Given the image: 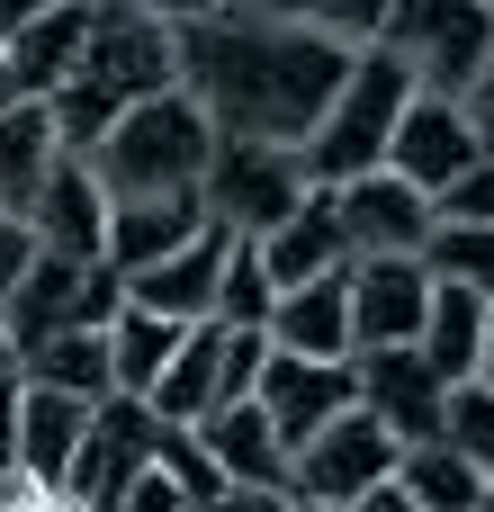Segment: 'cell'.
Wrapping results in <instances>:
<instances>
[{
  "mask_svg": "<svg viewBox=\"0 0 494 512\" xmlns=\"http://www.w3.org/2000/svg\"><path fill=\"white\" fill-rule=\"evenodd\" d=\"M180 54V90L198 99V117L234 144H279L306 153V135L324 126V108L351 81V54L315 27H261L234 9H207L189 27H171Z\"/></svg>",
  "mask_w": 494,
  "mask_h": 512,
  "instance_id": "1",
  "label": "cell"
},
{
  "mask_svg": "<svg viewBox=\"0 0 494 512\" xmlns=\"http://www.w3.org/2000/svg\"><path fill=\"white\" fill-rule=\"evenodd\" d=\"M216 153V126L198 117L189 90L135 99L117 117V135L90 153V180L108 189V207H144V198H198V171Z\"/></svg>",
  "mask_w": 494,
  "mask_h": 512,
  "instance_id": "2",
  "label": "cell"
},
{
  "mask_svg": "<svg viewBox=\"0 0 494 512\" xmlns=\"http://www.w3.org/2000/svg\"><path fill=\"white\" fill-rule=\"evenodd\" d=\"M405 99H414V72H405L387 45H360V54H351L342 99L324 108V126H315V135H306V153H297L306 189H351V180L387 171V144H396Z\"/></svg>",
  "mask_w": 494,
  "mask_h": 512,
  "instance_id": "3",
  "label": "cell"
},
{
  "mask_svg": "<svg viewBox=\"0 0 494 512\" xmlns=\"http://www.w3.org/2000/svg\"><path fill=\"white\" fill-rule=\"evenodd\" d=\"M423 99H468V81L494 72V0H396L378 36Z\"/></svg>",
  "mask_w": 494,
  "mask_h": 512,
  "instance_id": "4",
  "label": "cell"
},
{
  "mask_svg": "<svg viewBox=\"0 0 494 512\" xmlns=\"http://www.w3.org/2000/svg\"><path fill=\"white\" fill-rule=\"evenodd\" d=\"M198 207H207L216 234L261 243V234H279V225L306 207V171H297V153H279V144H234V135H216V153H207V171H198Z\"/></svg>",
  "mask_w": 494,
  "mask_h": 512,
  "instance_id": "5",
  "label": "cell"
},
{
  "mask_svg": "<svg viewBox=\"0 0 494 512\" xmlns=\"http://www.w3.org/2000/svg\"><path fill=\"white\" fill-rule=\"evenodd\" d=\"M117 315H126V279H117L108 261H54V252H36L27 279H18V297L0 306L18 360L45 351L54 333H108Z\"/></svg>",
  "mask_w": 494,
  "mask_h": 512,
  "instance_id": "6",
  "label": "cell"
},
{
  "mask_svg": "<svg viewBox=\"0 0 494 512\" xmlns=\"http://www.w3.org/2000/svg\"><path fill=\"white\" fill-rule=\"evenodd\" d=\"M81 81H99L117 108L180 90V54H171V27H162V18H144V9H126V0H90Z\"/></svg>",
  "mask_w": 494,
  "mask_h": 512,
  "instance_id": "7",
  "label": "cell"
},
{
  "mask_svg": "<svg viewBox=\"0 0 494 512\" xmlns=\"http://www.w3.org/2000/svg\"><path fill=\"white\" fill-rule=\"evenodd\" d=\"M396 441L351 405L333 432H315L297 459H288V504H315V512H351L360 495H378V486H396Z\"/></svg>",
  "mask_w": 494,
  "mask_h": 512,
  "instance_id": "8",
  "label": "cell"
},
{
  "mask_svg": "<svg viewBox=\"0 0 494 512\" xmlns=\"http://www.w3.org/2000/svg\"><path fill=\"white\" fill-rule=\"evenodd\" d=\"M153 441H162V423H153L135 396L90 405V432H81V459H72L63 512H117V495H126L144 468H153Z\"/></svg>",
  "mask_w": 494,
  "mask_h": 512,
  "instance_id": "9",
  "label": "cell"
},
{
  "mask_svg": "<svg viewBox=\"0 0 494 512\" xmlns=\"http://www.w3.org/2000/svg\"><path fill=\"white\" fill-rule=\"evenodd\" d=\"M252 405H261V423L279 432V450L297 459L315 432H333V423L360 405V387H351V360H288V351H270Z\"/></svg>",
  "mask_w": 494,
  "mask_h": 512,
  "instance_id": "10",
  "label": "cell"
},
{
  "mask_svg": "<svg viewBox=\"0 0 494 512\" xmlns=\"http://www.w3.org/2000/svg\"><path fill=\"white\" fill-rule=\"evenodd\" d=\"M351 387H360V414H369L396 450L441 441V423H450V387L423 369V351H360V360H351Z\"/></svg>",
  "mask_w": 494,
  "mask_h": 512,
  "instance_id": "11",
  "label": "cell"
},
{
  "mask_svg": "<svg viewBox=\"0 0 494 512\" xmlns=\"http://www.w3.org/2000/svg\"><path fill=\"white\" fill-rule=\"evenodd\" d=\"M342 198V234H351V261H423V243H432V198L423 189H405L396 171H369V180H351V189H333Z\"/></svg>",
  "mask_w": 494,
  "mask_h": 512,
  "instance_id": "12",
  "label": "cell"
},
{
  "mask_svg": "<svg viewBox=\"0 0 494 512\" xmlns=\"http://www.w3.org/2000/svg\"><path fill=\"white\" fill-rule=\"evenodd\" d=\"M432 315L423 261H351V360L360 351H414Z\"/></svg>",
  "mask_w": 494,
  "mask_h": 512,
  "instance_id": "13",
  "label": "cell"
},
{
  "mask_svg": "<svg viewBox=\"0 0 494 512\" xmlns=\"http://www.w3.org/2000/svg\"><path fill=\"white\" fill-rule=\"evenodd\" d=\"M387 171L405 180V189H423V198H441L450 180H468L477 171V144H468V117H459V99H405V117H396V144H387Z\"/></svg>",
  "mask_w": 494,
  "mask_h": 512,
  "instance_id": "14",
  "label": "cell"
},
{
  "mask_svg": "<svg viewBox=\"0 0 494 512\" xmlns=\"http://www.w3.org/2000/svg\"><path fill=\"white\" fill-rule=\"evenodd\" d=\"M81 432H90V405L45 396V387H18V486H27L45 512L63 504V486H72Z\"/></svg>",
  "mask_w": 494,
  "mask_h": 512,
  "instance_id": "15",
  "label": "cell"
},
{
  "mask_svg": "<svg viewBox=\"0 0 494 512\" xmlns=\"http://www.w3.org/2000/svg\"><path fill=\"white\" fill-rule=\"evenodd\" d=\"M27 234L54 261H99L108 252V189L90 180V162H54L45 171V189L27 207Z\"/></svg>",
  "mask_w": 494,
  "mask_h": 512,
  "instance_id": "16",
  "label": "cell"
},
{
  "mask_svg": "<svg viewBox=\"0 0 494 512\" xmlns=\"http://www.w3.org/2000/svg\"><path fill=\"white\" fill-rule=\"evenodd\" d=\"M252 252H261V270H270V288H279V297H288V288H315V279H333V270H351L342 198H333V189H306V207H297L279 234H261Z\"/></svg>",
  "mask_w": 494,
  "mask_h": 512,
  "instance_id": "17",
  "label": "cell"
},
{
  "mask_svg": "<svg viewBox=\"0 0 494 512\" xmlns=\"http://www.w3.org/2000/svg\"><path fill=\"white\" fill-rule=\"evenodd\" d=\"M225 252H234V234H198L189 252H171V261H153V270H135L126 279V306H144V315H162V324H216V279H225Z\"/></svg>",
  "mask_w": 494,
  "mask_h": 512,
  "instance_id": "18",
  "label": "cell"
},
{
  "mask_svg": "<svg viewBox=\"0 0 494 512\" xmlns=\"http://www.w3.org/2000/svg\"><path fill=\"white\" fill-rule=\"evenodd\" d=\"M198 450L216 459L225 486H243V495H288V450H279V432L261 423V405H216V414L198 423Z\"/></svg>",
  "mask_w": 494,
  "mask_h": 512,
  "instance_id": "19",
  "label": "cell"
},
{
  "mask_svg": "<svg viewBox=\"0 0 494 512\" xmlns=\"http://www.w3.org/2000/svg\"><path fill=\"white\" fill-rule=\"evenodd\" d=\"M207 234V207L198 198H144V207H108V270L117 279H135V270H153V261H171V252H189Z\"/></svg>",
  "mask_w": 494,
  "mask_h": 512,
  "instance_id": "20",
  "label": "cell"
},
{
  "mask_svg": "<svg viewBox=\"0 0 494 512\" xmlns=\"http://www.w3.org/2000/svg\"><path fill=\"white\" fill-rule=\"evenodd\" d=\"M270 351H288V360H351V270H333L315 288H288L270 306Z\"/></svg>",
  "mask_w": 494,
  "mask_h": 512,
  "instance_id": "21",
  "label": "cell"
},
{
  "mask_svg": "<svg viewBox=\"0 0 494 512\" xmlns=\"http://www.w3.org/2000/svg\"><path fill=\"white\" fill-rule=\"evenodd\" d=\"M81 36H90V0H63V9H45L36 27H18V36L0 45V72H9V90H18V99H45V90H63V81L81 72Z\"/></svg>",
  "mask_w": 494,
  "mask_h": 512,
  "instance_id": "22",
  "label": "cell"
},
{
  "mask_svg": "<svg viewBox=\"0 0 494 512\" xmlns=\"http://www.w3.org/2000/svg\"><path fill=\"white\" fill-rule=\"evenodd\" d=\"M216 405H225V324H189V342H180V360L162 369V387L144 396V414L171 423V432H198Z\"/></svg>",
  "mask_w": 494,
  "mask_h": 512,
  "instance_id": "23",
  "label": "cell"
},
{
  "mask_svg": "<svg viewBox=\"0 0 494 512\" xmlns=\"http://www.w3.org/2000/svg\"><path fill=\"white\" fill-rule=\"evenodd\" d=\"M486 324H494V306L486 297H468V288H441L432 279V315H423V369L441 378V387H468L477 378V360H486Z\"/></svg>",
  "mask_w": 494,
  "mask_h": 512,
  "instance_id": "24",
  "label": "cell"
},
{
  "mask_svg": "<svg viewBox=\"0 0 494 512\" xmlns=\"http://www.w3.org/2000/svg\"><path fill=\"white\" fill-rule=\"evenodd\" d=\"M18 387H45V396H72V405H108V396H117L108 333H54L45 351L18 360Z\"/></svg>",
  "mask_w": 494,
  "mask_h": 512,
  "instance_id": "25",
  "label": "cell"
},
{
  "mask_svg": "<svg viewBox=\"0 0 494 512\" xmlns=\"http://www.w3.org/2000/svg\"><path fill=\"white\" fill-rule=\"evenodd\" d=\"M54 162H63V153H54L45 108H36V99H9V108H0V216L27 225V207H36V189H45Z\"/></svg>",
  "mask_w": 494,
  "mask_h": 512,
  "instance_id": "26",
  "label": "cell"
},
{
  "mask_svg": "<svg viewBox=\"0 0 494 512\" xmlns=\"http://www.w3.org/2000/svg\"><path fill=\"white\" fill-rule=\"evenodd\" d=\"M180 342H189L180 324H162V315L126 306V315L108 324V369H117V396H135V405H144V396L162 387V369L180 360Z\"/></svg>",
  "mask_w": 494,
  "mask_h": 512,
  "instance_id": "27",
  "label": "cell"
},
{
  "mask_svg": "<svg viewBox=\"0 0 494 512\" xmlns=\"http://www.w3.org/2000/svg\"><path fill=\"white\" fill-rule=\"evenodd\" d=\"M396 495L423 512H477L486 504V477L450 450V441H414L405 459H396Z\"/></svg>",
  "mask_w": 494,
  "mask_h": 512,
  "instance_id": "28",
  "label": "cell"
},
{
  "mask_svg": "<svg viewBox=\"0 0 494 512\" xmlns=\"http://www.w3.org/2000/svg\"><path fill=\"white\" fill-rule=\"evenodd\" d=\"M423 270H432L441 288H468V297L494 306V225H432Z\"/></svg>",
  "mask_w": 494,
  "mask_h": 512,
  "instance_id": "29",
  "label": "cell"
},
{
  "mask_svg": "<svg viewBox=\"0 0 494 512\" xmlns=\"http://www.w3.org/2000/svg\"><path fill=\"white\" fill-rule=\"evenodd\" d=\"M270 306H279V288H270L261 252L234 243V252H225V279H216V324H225V333H270Z\"/></svg>",
  "mask_w": 494,
  "mask_h": 512,
  "instance_id": "30",
  "label": "cell"
},
{
  "mask_svg": "<svg viewBox=\"0 0 494 512\" xmlns=\"http://www.w3.org/2000/svg\"><path fill=\"white\" fill-rule=\"evenodd\" d=\"M441 441L494 486V387H450V423H441Z\"/></svg>",
  "mask_w": 494,
  "mask_h": 512,
  "instance_id": "31",
  "label": "cell"
},
{
  "mask_svg": "<svg viewBox=\"0 0 494 512\" xmlns=\"http://www.w3.org/2000/svg\"><path fill=\"white\" fill-rule=\"evenodd\" d=\"M153 468H162V477H171V486H180L189 504L225 495V477H216V459L198 450V432H171V423H162V441H153Z\"/></svg>",
  "mask_w": 494,
  "mask_h": 512,
  "instance_id": "32",
  "label": "cell"
},
{
  "mask_svg": "<svg viewBox=\"0 0 494 512\" xmlns=\"http://www.w3.org/2000/svg\"><path fill=\"white\" fill-rule=\"evenodd\" d=\"M387 9H396V0H315V9H306V27H315V36H333L342 54H360V45H378V36H387Z\"/></svg>",
  "mask_w": 494,
  "mask_h": 512,
  "instance_id": "33",
  "label": "cell"
},
{
  "mask_svg": "<svg viewBox=\"0 0 494 512\" xmlns=\"http://www.w3.org/2000/svg\"><path fill=\"white\" fill-rule=\"evenodd\" d=\"M432 216H441V225H494V162H477L468 180H450V189L432 198Z\"/></svg>",
  "mask_w": 494,
  "mask_h": 512,
  "instance_id": "34",
  "label": "cell"
},
{
  "mask_svg": "<svg viewBox=\"0 0 494 512\" xmlns=\"http://www.w3.org/2000/svg\"><path fill=\"white\" fill-rule=\"evenodd\" d=\"M27 261H36V234H27L18 216H0V306L18 297V279H27Z\"/></svg>",
  "mask_w": 494,
  "mask_h": 512,
  "instance_id": "35",
  "label": "cell"
},
{
  "mask_svg": "<svg viewBox=\"0 0 494 512\" xmlns=\"http://www.w3.org/2000/svg\"><path fill=\"white\" fill-rule=\"evenodd\" d=\"M459 117H468V144H477V162H494V72H477V81H468Z\"/></svg>",
  "mask_w": 494,
  "mask_h": 512,
  "instance_id": "36",
  "label": "cell"
},
{
  "mask_svg": "<svg viewBox=\"0 0 494 512\" xmlns=\"http://www.w3.org/2000/svg\"><path fill=\"white\" fill-rule=\"evenodd\" d=\"M117 512H189V495H180V486H171L162 468H144V477H135V486L117 495Z\"/></svg>",
  "mask_w": 494,
  "mask_h": 512,
  "instance_id": "37",
  "label": "cell"
},
{
  "mask_svg": "<svg viewBox=\"0 0 494 512\" xmlns=\"http://www.w3.org/2000/svg\"><path fill=\"white\" fill-rule=\"evenodd\" d=\"M234 18H261V27H306V9L315 0H225Z\"/></svg>",
  "mask_w": 494,
  "mask_h": 512,
  "instance_id": "38",
  "label": "cell"
},
{
  "mask_svg": "<svg viewBox=\"0 0 494 512\" xmlns=\"http://www.w3.org/2000/svg\"><path fill=\"white\" fill-rule=\"evenodd\" d=\"M126 9H144V18H162V27H189V18H207V9H225V0H126Z\"/></svg>",
  "mask_w": 494,
  "mask_h": 512,
  "instance_id": "39",
  "label": "cell"
},
{
  "mask_svg": "<svg viewBox=\"0 0 494 512\" xmlns=\"http://www.w3.org/2000/svg\"><path fill=\"white\" fill-rule=\"evenodd\" d=\"M189 512H288V495H243V486H225V495H207V504Z\"/></svg>",
  "mask_w": 494,
  "mask_h": 512,
  "instance_id": "40",
  "label": "cell"
},
{
  "mask_svg": "<svg viewBox=\"0 0 494 512\" xmlns=\"http://www.w3.org/2000/svg\"><path fill=\"white\" fill-rule=\"evenodd\" d=\"M45 9H63V0H0V45H9V36H18V27H36V18H45Z\"/></svg>",
  "mask_w": 494,
  "mask_h": 512,
  "instance_id": "41",
  "label": "cell"
},
{
  "mask_svg": "<svg viewBox=\"0 0 494 512\" xmlns=\"http://www.w3.org/2000/svg\"><path fill=\"white\" fill-rule=\"evenodd\" d=\"M351 512H423V504H405L396 486H378V495H360V504H351Z\"/></svg>",
  "mask_w": 494,
  "mask_h": 512,
  "instance_id": "42",
  "label": "cell"
},
{
  "mask_svg": "<svg viewBox=\"0 0 494 512\" xmlns=\"http://www.w3.org/2000/svg\"><path fill=\"white\" fill-rule=\"evenodd\" d=\"M0 387H18V342H9V324H0Z\"/></svg>",
  "mask_w": 494,
  "mask_h": 512,
  "instance_id": "43",
  "label": "cell"
},
{
  "mask_svg": "<svg viewBox=\"0 0 494 512\" xmlns=\"http://www.w3.org/2000/svg\"><path fill=\"white\" fill-rule=\"evenodd\" d=\"M468 387H494V324H486V360H477V378Z\"/></svg>",
  "mask_w": 494,
  "mask_h": 512,
  "instance_id": "44",
  "label": "cell"
},
{
  "mask_svg": "<svg viewBox=\"0 0 494 512\" xmlns=\"http://www.w3.org/2000/svg\"><path fill=\"white\" fill-rule=\"evenodd\" d=\"M9 99H18V90H9V72H0V108H9Z\"/></svg>",
  "mask_w": 494,
  "mask_h": 512,
  "instance_id": "45",
  "label": "cell"
},
{
  "mask_svg": "<svg viewBox=\"0 0 494 512\" xmlns=\"http://www.w3.org/2000/svg\"><path fill=\"white\" fill-rule=\"evenodd\" d=\"M477 512H494V486H486V504H477Z\"/></svg>",
  "mask_w": 494,
  "mask_h": 512,
  "instance_id": "46",
  "label": "cell"
},
{
  "mask_svg": "<svg viewBox=\"0 0 494 512\" xmlns=\"http://www.w3.org/2000/svg\"><path fill=\"white\" fill-rule=\"evenodd\" d=\"M288 512H315V504H288Z\"/></svg>",
  "mask_w": 494,
  "mask_h": 512,
  "instance_id": "47",
  "label": "cell"
}]
</instances>
